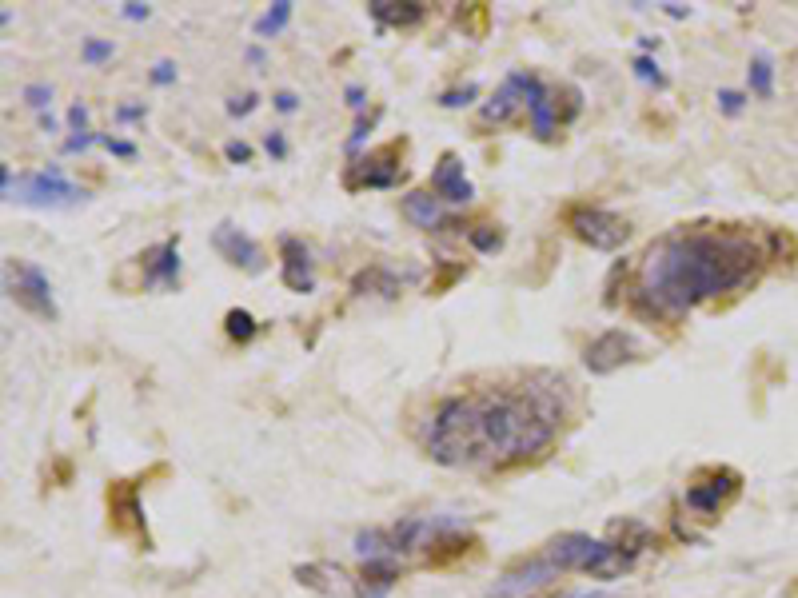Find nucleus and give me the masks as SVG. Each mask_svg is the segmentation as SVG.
<instances>
[{
  "mask_svg": "<svg viewBox=\"0 0 798 598\" xmlns=\"http://www.w3.org/2000/svg\"><path fill=\"white\" fill-rule=\"evenodd\" d=\"M439 200H447V204H467L471 200V184H467V176H463V164H459V156L455 152H443V160L435 164V172H431V184H427Z\"/></svg>",
  "mask_w": 798,
  "mask_h": 598,
  "instance_id": "4468645a",
  "label": "nucleus"
},
{
  "mask_svg": "<svg viewBox=\"0 0 798 598\" xmlns=\"http://www.w3.org/2000/svg\"><path fill=\"white\" fill-rule=\"evenodd\" d=\"M212 244H216V252H220L228 264H236V268H248V272H264V248H260L252 236H244L240 228H232V224H220V228H216V236H212Z\"/></svg>",
  "mask_w": 798,
  "mask_h": 598,
  "instance_id": "ddd939ff",
  "label": "nucleus"
},
{
  "mask_svg": "<svg viewBox=\"0 0 798 598\" xmlns=\"http://www.w3.org/2000/svg\"><path fill=\"white\" fill-rule=\"evenodd\" d=\"M563 224H567V232L579 244H587L595 252H615L631 236V224L623 216H615L607 208H595V204H567L563 208Z\"/></svg>",
  "mask_w": 798,
  "mask_h": 598,
  "instance_id": "39448f33",
  "label": "nucleus"
},
{
  "mask_svg": "<svg viewBox=\"0 0 798 598\" xmlns=\"http://www.w3.org/2000/svg\"><path fill=\"white\" fill-rule=\"evenodd\" d=\"M104 148H108V152H116V156H132V152H136L128 140H112V136H104Z\"/></svg>",
  "mask_w": 798,
  "mask_h": 598,
  "instance_id": "2f4dec72",
  "label": "nucleus"
},
{
  "mask_svg": "<svg viewBox=\"0 0 798 598\" xmlns=\"http://www.w3.org/2000/svg\"><path fill=\"white\" fill-rule=\"evenodd\" d=\"M487 16H491V12H487V4H471V8H463V12H459V24H467L475 36H483V28H487Z\"/></svg>",
  "mask_w": 798,
  "mask_h": 598,
  "instance_id": "b1692460",
  "label": "nucleus"
},
{
  "mask_svg": "<svg viewBox=\"0 0 798 598\" xmlns=\"http://www.w3.org/2000/svg\"><path fill=\"white\" fill-rule=\"evenodd\" d=\"M24 96H28V104H32V108H44V104L52 100V92H48L44 84H28V88H24Z\"/></svg>",
  "mask_w": 798,
  "mask_h": 598,
  "instance_id": "cd10ccee",
  "label": "nucleus"
},
{
  "mask_svg": "<svg viewBox=\"0 0 798 598\" xmlns=\"http://www.w3.org/2000/svg\"><path fill=\"white\" fill-rule=\"evenodd\" d=\"M356 292H376V296H396L399 292V280L388 272V268H368V272H360L356 276Z\"/></svg>",
  "mask_w": 798,
  "mask_h": 598,
  "instance_id": "6ab92c4d",
  "label": "nucleus"
},
{
  "mask_svg": "<svg viewBox=\"0 0 798 598\" xmlns=\"http://www.w3.org/2000/svg\"><path fill=\"white\" fill-rule=\"evenodd\" d=\"M252 108H256V96H240V100H232V104H228V112H232V116H244V112H252Z\"/></svg>",
  "mask_w": 798,
  "mask_h": 598,
  "instance_id": "c756f323",
  "label": "nucleus"
},
{
  "mask_svg": "<svg viewBox=\"0 0 798 598\" xmlns=\"http://www.w3.org/2000/svg\"><path fill=\"white\" fill-rule=\"evenodd\" d=\"M635 72H639V76H643V80H651V84H659V88H663V84H667V80H663V72H659V64H655V60H647V56H639V60H635Z\"/></svg>",
  "mask_w": 798,
  "mask_h": 598,
  "instance_id": "393cba45",
  "label": "nucleus"
},
{
  "mask_svg": "<svg viewBox=\"0 0 798 598\" xmlns=\"http://www.w3.org/2000/svg\"><path fill=\"white\" fill-rule=\"evenodd\" d=\"M264 144H268V152H272V156H284V152H288V144H284V136H280V132H268V136H264Z\"/></svg>",
  "mask_w": 798,
  "mask_h": 598,
  "instance_id": "7c9ffc66",
  "label": "nucleus"
},
{
  "mask_svg": "<svg viewBox=\"0 0 798 598\" xmlns=\"http://www.w3.org/2000/svg\"><path fill=\"white\" fill-rule=\"evenodd\" d=\"M104 499H108V527H112V535L132 539V543H140L148 551V527H144V511H140V483L116 479V483H108Z\"/></svg>",
  "mask_w": 798,
  "mask_h": 598,
  "instance_id": "0eeeda50",
  "label": "nucleus"
},
{
  "mask_svg": "<svg viewBox=\"0 0 798 598\" xmlns=\"http://www.w3.org/2000/svg\"><path fill=\"white\" fill-rule=\"evenodd\" d=\"M403 156H407V140H388V144L372 148L368 156H360L356 164H348L344 188H348V192H360V188H392V184L403 180V172H407Z\"/></svg>",
  "mask_w": 798,
  "mask_h": 598,
  "instance_id": "423d86ee",
  "label": "nucleus"
},
{
  "mask_svg": "<svg viewBox=\"0 0 798 598\" xmlns=\"http://www.w3.org/2000/svg\"><path fill=\"white\" fill-rule=\"evenodd\" d=\"M372 16L380 20V24H388V28H415L423 16H427V8L423 4H396V0H376L372 4Z\"/></svg>",
  "mask_w": 798,
  "mask_h": 598,
  "instance_id": "a211bd4d",
  "label": "nucleus"
},
{
  "mask_svg": "<svg viewBox=\"0 0 798 598\" xmlns=\"http://www.w3.org/2000/svg\"><path fill=\"white\" fill-rule=\"evenodd\" d=\"M719 104H723V112H727V116H739V112H743V104H747V96H743V92H731V88H723V92H719Z\"/></svg>",
  "mask_w": 798,
  "mask_h": 598,
  "instance_id": "a878e982",
  "label": "nucleus"
},
{
  "mask_svg": "<svg viewBox=\"0 0 798 598\" xmlns=\"http://www.w3.org/2000/svg\"><path fill=\"white\" fill-rule=\"evenodd\" d=\"M607 535H611L607 543H611L619 555H627L631 563H635V559L655 543V531H651L647 523H639V519H619V523H611Z\"/></svg>",
  "mask_w": 798,
  "mask_h": 598,
  "instance_id": "f3484780",
  "label": "nucleus"
},
{
  "mask_svg": "<svg viewBox=\"0 0 798 598\" xmlns=\"http://www.w3.org/2000/svg\"><path fill=\"white\" fill-rule=\"evenodd\" d=\"M280 280L292 288V292H312V256L308 248L296 240V236H284L280 240Z\"/></svg>",
  "mask_w": 798,
  "mask_h": 598,
  "instance_id": "2eb2a0df",
  "label": "nucleus"
},
{
  "mask_svg": "<svg viewBox=\"0 0 798 598\" xmlns=\"http://www.w3.org/2000/svg\"><path fill=\"white\" fill-rule=\"evenodd\" d=\"M84 192H76L56 168L52 172H36V176H28L24 184H20V200L24 204H36V208H68V204H76Z\"/></svg>",
  "mask_w": 798,
  "mask_h": 598,
  "instance_id": "f8f14e48",
  "label": "nucleus"
},
{
  "mask_svg": "<svg viewBox=\"0 0 798 598\" xmlns=\"http://www.w3.org/2000/svg\"><path fill=\"white\" fill-rule=\"evenodd\" d=\"M124 16H132V20H140V16H148V8H140V4H132V8H124Z\"/></svg>",
  "mask_w": 798,
  "mask_h": 598,
  "instance_id": "e433bc0d",
  "label": "nucleus"
},
{
  "mask_svg": "<svg viewBox=\"0 0 798 598\" xmlns=\"http://www.w3.org/2000/svg\"><path fill=\"white\" fill-rule=\"evenodd\" d=\"M276 108H280V112H292V108H296V96H292V92H280V96H276Z\"/></svg>",
  "mask_w": 798,
  "mask_h": 598,
  "instance_id": "72a5a7b5",
  "label": "nucleus"
},
{
  "mask_svg": "<svg viewBox=\"0 0 798 598\" xmlns=\"http://www.w3.org/2000/svg\"><path fill=\"white\" fill-rule=\"evenodd\" d=\"M563 391L543 383L471 387L435 403L423 423V451L459 471H511L551 451L563 427Z\"/></svg>",
  "mask_w": 798,
  "mask_h": 598,
  "instance_id": "f257e3e1",
  "label": "nucleus"
},
{
  "mask_svg": "<svg viewBox=\"0 0 798 598\" xmlns=\"http://www.w3.org/2000/svg\"><path fill=\"white\" fill-rule=\"evenodd\" d=\"M563 598H611V595H563Z\"/></svg>",
  "mask_w": 798,
  "mask_h": 598,
  "instance_id": "4c0bfd02",
  "label": "nucleus"
},
{
  "mask_svg": "<svg viewBox=\"0 0 798 598\" xmlns=\"http://www.w3.org/2000/svg\"><path fill=\"white\" fill-rule=\"evenodd\" d=\"M172 76H176V68H172L168 60H164V64H156V72H152V80H156V84H172Z\"/></svg>",
  "mask_w": 798,
  "mask_h": 598,
  "instance_id": "473e14b6",
  "label": "nucleus"
},
{
  "mask_svg": "<svg viewBox=\"0 0 798 598\" xmlns=\"http://www.w3.org/2000/svg\"><path fill=\"white\" fill-rule=\"evenodd\" d=\"M296 583L324 598H360L368 591L360 583V575H352L336 563H304V567H296Z\"/></svg>",
  "mask_w": 798,
  "mask_h": 598,
  "instance_id": "9d476101",
  "label": "nucleus"
},
{
  "mask_svg": "<svg viewBox=\"0 0 798 598\" xmlns=\"http://www.w3.org/2000/svg\"><path fill=\"white\" fill-rule=\"evenodd\" d=\"M543 555H547L563 575H567V571H583V575L603 579V583L619 579V575L631 567V559L619 555L607 539H591V535H579V531L555 535V539L543 547Z\"/></svg>",
  "mask_w": 798,
  "mask_h": 598,
  "instance_id": "7ed1b4c3",
  "label": "nucleus"
},
{
  "mask_svg": "<svg viewBox=\"0 0 798 598\" xmlns=\"http://www.w3.org/2000/svg\"><path fill=\"white\" fill-rule=\"evenodd\" d=\"M348 100L360 108V104H364V88H356V84H352V88H348Z\"/></svg>",
  "mask_w": 798,
  "mask_h": 598,
  "instance_id": "c9c22d12",
  "label": "nucleus"
},
{
  "mask_svg": "<svg viewBox=\"0 0 798 598\" xmlns=\"http://www.w3.org/2000/svg\"><path fill=\"white\" fill-rule=\"evenodd\" d=\"M224 327H228V335H232L236 343H248V339L256 335V319H252L248 311H240V307H232V311L224 315Z\"/></svg>",
  "mask_w": 798,
  "mask_h": 598,
  "instance_id": "5701e85b",
  "label": "nucleus"
},
{
  "mask_svg": "<svg viewBox=\"0 0 798 598\" xmlns=\"http://www.w3.org/2000/svg\"><path fill=\"white\" fill-rule=\"evenodd\" d=\"M108 56H112V44H104V40H88V44H84V60H88V64L108 60Z\"/></svg>",
  "mask_w": 798,
  "mask_h": 598,
  "instance_id": "bb28decb",
  "label": "nucleus"
},
{
  "mask_svg": "<svg viewBox=\"0 0 798 598\" xmlns=\"http://www.w3.org/2000/svg\"><path fill=\"white\" fill-rule=\"evenodd\" d=\"M403 216L415 224V228H423V232H439V228H447L451 220L443 216V208H439V196L431 192V188H415V192H407L403 196Z\"/></svg>",
  "mask_w": 798,
  "mask_h": 598,
  "instance_id": "dca6fc26",
  "label": "nucleus"
},
{
  "mask_svg": "<svg viewBox=\"0 0 798 598\" xmlns=\"http://www.w3.org/2000/svg\"><path fill=\"white\" fill-rule=\"evenodd\" d=\"M751 92H755L759 100H771V96H775V68H771L767 56H759V60L751 64Z\"/></svg>",
  "mask_w": 798,
  "mask_h": 598,
  "instance_id": "aec40b11",
  "label": "nucleus"
},
{
  "mask_svg": "<svg viewBox=\"0 0 798 598\" xmlns=\"http://www.w3.org/2000/svg\"><path fill=\"white\" fill-rule=\"evenodd\" d=\"M376 598H380V595H376Z\"/></svg>",
  "mask_w": 798,
  "mask_h": 598,
  "instance_id": "58836bf2",
  "label": "nucleus"
},
{
  "mask_svg": "<svg viewBox=\"0 0 798 598\" xmlns=\"http://www.w3.org/2000/svg\"><path fill=\"white\" fill-rule=\"evenodd\" d=\"M563 571L543 555V551H535V555H527L523 563H515L491 591L487 598H523V595H535L539 587H547V583H555Z\"/></svg>",
  "mask_w": 798,
  "mask_h": 598,
  "instance_id": "1a4fd4ad",
  "label": "nucleus"
},
{
  "mask_svg": "<svg viewBox=\"0 0 798 598\" xmlns=\"http://www.w3.org/2000/svg\"><path fill=\"white\" fill-rule=\"evenodd\" d=\"M467 244L475 252H495L503 244V232H499V224H475V228H467Z\"/></svg>",
  "mask_w": 798,
  "mask_h": 598,
  "instance_id": "4be33fe9",
  "label": "nucleus"
},
{
  "mask_svg": "<svg viewBox=\"0 0 798 598\" xmlns=\"http://www.w3.org/2000/svg\"><path fill=\"white\" fill-rule=\"evenodd\" d=\"M635 359H643V347H639V339H635L631 331H623V327H611V331L595 335V339L587 343V351H583V363H587L595 375H611V371H619L623 363H635Z\"/></svg>",
  "mask_w": 798,
  "mask_h": 598,
  "instance_id": "6e6552de",
  "label": "nucleus"
},
{
  "mask_svg": "<svg viewBox=\"0 0 798 598\" xmlns=\"http://www.w3.org/2000/svg\"><path fill=\"white\" fill-rule=\"evenodd\" d=\"M771 264V244L747 224H683L635 260L627 307L647 323H679L699 303L751 288Z\"/></svg>",
  "mask_w": 798,
  "mask_h": 598,
  "instance_id": "f03ea898",
  "label": "nucleus"
},
{
  "mask_svg": "<svg viewBox=\"0 0 798 598\" xmlns=\"http://www.w3.org/2000/svg\"><path fill=\"white\" fill-rule=\"evenodd\" d=\"M739 495H743V475H739L735 467H699V471L687 479L683 503H687V511L699 515V519H719Z\"/></svg>",
  "mask_w": 798,
  "mask_h": 598,
  "instance_id": "20e7f679",
  "label": "nucleus"
},
{
  "mask_svg": "<svg viewBox=\"0 0 798 598\" xmlns=\"http://www.w3.org/2000/svg\"><path fill=\"white\" fill-rule=\"evenodd\" d=\"M68 120H72V124H76V128H80V124H84V120H88V108H80V104H76V108H72V112H68Z\"/></svg>",
  "mask_w": 798,
  "mask_h": 598,
  "instance_id": "f704fd0d",
  "label": "nucleus"
},
{
  "mask_svg": "<svg viewBox=\"0 0 798 598\" xmlns=\"http://www.w3.org/2000/svg\"><path fill=\"white\" fill-rule=\"evenodd\" d=\"M228 160H236V164H248V160H252V148L232 140V144H228Z\"/></svg>",
  "mask_w": 798,
  "mask_h": 598,
  "instance_id": "c85d7f7f",
  "label": "nucleus"
},
{
  "mask_svg": "<svg viewBox=\"0 0 798 598\" xmlns=\"http://www.w3.org/2000/svg\"><path fill=\"white\" fill-rule=\"evenodd\" d=\"M288 20H292V4H288V0H280L276 8H268V12L256 20V36H276V32H280Z\"/></svg>",
  "mask_w": 798,
  "mask_h": 598,
  "instance_id": "412c9836",
  "label": "nucleus"
},
{
  "mask_svg": "<svg viewBox=\"0 0 798 598\" xmlns=\"http://www.w3.org/2000/svg\"><path fill=\"white\" fill-rule=\"evenodd\" d=\"M12 272V284H8V296L16 299L24 311H32V315H44V319H56V303H52V288H48V280H44V272L40 268H32V264H12L8 268Z\"/></svg>",
  "mask_w": 798,
  "mask_h": 598,
  "instance_id": "9b49d317",
  "label": "nucleus"
}]
</instances>
